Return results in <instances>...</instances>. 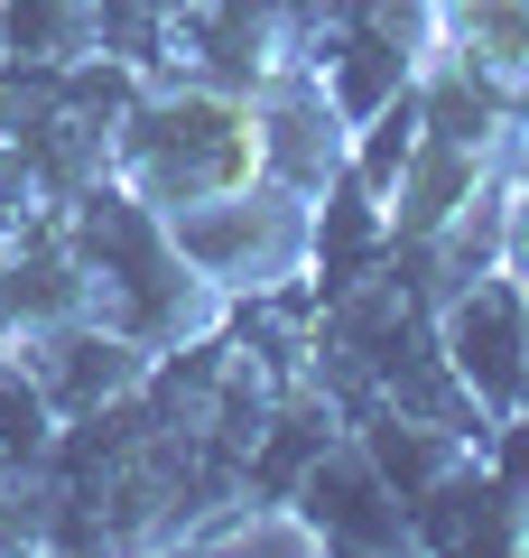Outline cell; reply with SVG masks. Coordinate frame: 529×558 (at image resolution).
<instances>
[{"instance_id": "6da1fadb", "label": "cell", "mask_w": 529, "mask_h": 558, "mask_svg": "<svg viewBox=\"0 0 529 558\" xmlns=\"http://www.w3.org/2000/svg\"><path fill=\"white\" fill-rule=\"evenodd\" d=\"M57 215H65V233H75V252H84V279H94V317L102 326H121V336L149 344V354H168V344L223 326L233 299L176 252L168 215H158L149 196H131L121 178H94L84 196H65Z\"/></svg>"}, {"instance_id": "7a4b0ae2", "label": "cell", "mask_w": 529, "mask_h": 558, "mask_svg": "<svg viewBox=\"0 0 529 558\" xmlns=\"http://www.w3.org/2000/svg\"><path fill=\"white\" fill-rule=\"evenodd\" d=\"M112 178L131 186V196H149L158 215L205 205V196H223V186L260 178L251 94H223V84H196V75H149L139 102L121 112Z\"/></svg>"}, {"instance_id": "3957f363", "label": "cell", "mask_w": 529, "mask_h": 558, "mask_svg": "<svg viewBox=\"0 0 529 558\" xmlns=\"http://www.w3.org/2000/svg\"><path fill=\"white\" fill-rule=\"evenodd\" d=\"M168 233L223 299H260V289L307 279V196L279 178H242L205 205H176Z\"/></svg>"}, {"instance_id": "277c9868", "label": "cell", "mask_w": 529, "mask_h": 558, "mask_svg": "<svg viewBox=\"0 0 529 558\" xmlns=\"http://www.w3.org/2000/svg\"><path fill=\"white\" fill-rule=\"evenodd\" d=\"M436 326H446V363L473 391V410H483L492 428L520 418V400H529V299H520V279L510 270L465 279V289L436 307Z\"/></svg>"}, {"instance_id": "5b68a950", "label": "cell", "mask_w": 529, "mask_h": 558, "mask_svg": "<svg viewBox=\"0 0 529 558\" xmlns=\"http://www.w3.org/2000/svg\"><path fill=\"white\" fill-rule=\"evenodd\" d=\"M288 512L307 521V539H316V549H353V558L418 549L409 502L391 494V475H381V465L362 457V438H353V428H334V438H325V457H316L307 475H297Z\"/></svg>"}, {"instance_id": "8992f818", "label": "cell", "mask_w": 529, "mask_h": 558, "mask_svg": "<svg viewBox=\"0 0 529 558\" xmlns=\"http://www.w3.org/2000/svg\"><path fill=\"white\" fill-rule=\"evenodd\" d=\"M251 131H260V178L297 186L307 205L325 196V178L344 168V149H353V121L334 112L325 75H316L307 57H288L279 75L251 84Z\"/></svg>"}, {"instance_id": "52a82bcc", "label": "cell", "mask_w": 529, "mask_h": 558, "mask_svg": "<svg viewBox=\"0 0 529 558\" xmlns=\"http://www.w3.org/2000/svg\"><path fill=\"white\" fill-rule=\"evenodd\" d=\"M10 354L38 373V391L57 400V418H84V410H102V400L139 391L149 363H158L149 344H131L121 326H102V317H65V326H47V336L10 344Z\"/></svg>"}, {"instance_id": "ba28073f", "label": "cell", "mask_w": 529, "mask_h": 558, "mask_svg": "<svg viewBox=\"0 0 529 558\" xmlns=\"http://www.w3.org/2000/svg\"><path fill=\"white\" fill-rule=\"evenodd\" d=\"M344 428L362 438V457H372L381 475H391V494H399V502L436 494V484H446L455 465L473 457V447H492V438H465V428H446V418H418V410H399V400H372V410H353Z\"/></svg>"}, {"instance_id": "9c48e42d", "label": "cell", "mask_w": 529, "mask_h": 558, "mask_svg": "<svg viewBox=\"0 0 529 558\" xmlns=\"http://www.w3.org/2000/svg\"><path fill=\"white\" fill-rule=\"evenodd\" d=\"M502 270L520 279V299H529V178L502 186Z\"/></svg>"}, {"instance_id": "30bf717a", "label": "cell", "mask_w": 529, "mask_h": 558, "mask_svg": "<svg viewBox=\"0 0 529 558\" xmlns=\"http://www.w3.org/2000/svg\"><path fill=\"white\" fill-rule=\"evenodd\" d=\"M510 178H529V102H520V131H510Z\"/></svg>"}, {"instance_id": "8fae6325", "label": "cell", "mask_w": 529, "mask_h": 558, "mask_svg": "<svg viewBox=\"0 0 529 558\" xmlns=\"http://www.w3.org/2000/svg\"><path fill=\"white\" fill-rule=\"evenodd\" d=\"M520 410H529V400H520Z\"/></svg>"}]
</instances>
